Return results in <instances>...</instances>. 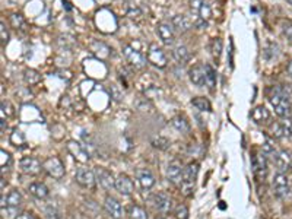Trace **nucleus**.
Returning a JSON list of instances; mask_svg holds the SVG:
<instances>
[{"mask_svg": "<svg viewBox=\"0 0 292 219\" xmlns=\"http://www.w3.org/2000/svg\"><path fill=\"white\" fill-rule=\"evenodd\" d=\"M269 103L281 118H291L292 104L284 89L279 87L272 88L269 91Z\"/></svg>", "mask_w": 292, "mask_h": 219, "instance_id": "obj_1", "label": "nucleus"}, {"mask_svg": "<svg viewBox=\"0 0 292 219\" xmlns=\"http://www.w3.org/2000/svg\"><path fill=\"white\" fill-rule=\"evenodd\" d=\"M146 59L151 65L155 66L158 69H164L168 65V57H167L165 51L158 44H149Z\"/></svg>", "mask_w": 292, "mask_h": 219, "instance_id": "obj_2", "label": "nucleus"}, {"mask_svg": "<svg viewBox=\"0 0 292 219\" xmlns=\"http://www.w3.org/2000/svg\"><path fill=\"white\" fill-rule=\"evenodd\" d=\"M272 187H273V193L276 197L284 199V197L288 196L291 192L288 175L284 174V173H276L272 180Z\"/></svg>", "mask_w": 292, "mask_h": 219, "instance_id": "obj_3", "label": "nucleus"}, {"mask_svg": "<svg viewBox=\"0 0 292 219\" xmlns=\"http://www.w3.org/2000/svg\"><path fill=\"white\" fill-rule=\"evenodd\" d=\"M43 170L47 174L56 180H60L65 177V165L57 156H50L43 162Z\"/></svg>", "mask_w": 292, "mask_h": 219, "instance_id": "obj_4", "label": "nucleus"}, {"mask_svg": "<svg viewBox=\"0 0 292 219\" xmlns=\"http://www.w3.org/2000/svg\"><path fill=\"white\" fill-rule=\"evenodd\" d=\"M123 56L130 65L135 66L136 69H143L146 65V57L142 54V51H139L133 45H124Z\"/></svg>", "mask_w": 292, "mask_h": 219, "instance_id": "obj_5", "label": "nucleus"}, {"mask_svg": "<svg viewBox=\"0 0 292 219\" xmlns=\"http://www.w3.org/2000/svg\"><path fill=\"white\" fill-rule=\"evenodd\" d=\"M157 34L164 45H173L176 41V29L170 22H158Z\"/></svg>", "mask_w": 292, "mask_h": 219, "instance_id": "obj_6", "label": "nucleus"}, {"mask_svg": "<svg viewBox=\"0 0 292 219\" xmlns=\"http://www.w3.org/2000/svg\"><path fill=\"white\" fill-rule=\"evenodd\" d=\"M190 10L193 15H196V19L207 22L212 16V9L204 0H190Z\"/></svg>", "mask_w": 292, "mask_h": 219, "instance_id": "obj_7", "label": "nucleus"}, {"mask_svg": "<svg viewBox=\"0 0 292 219\" xmlns=\"http://www.w3.org/2000/svg\"><path fill=\"white\" fill-rule=\"evenodd\" d=\"M95 177H97V183H99V186L102 189H105L107 192L115 189V178H114L111 171H108L107 168L97 167L95 168Z\"/></svg>", "mask_w": 292, "mask_h": 219, "instance_id": "obj_8", "label": "nucleus"}, {"mask_svg": "<svg viewBox=\"0 0 292 219\" xmlns=\"http://www.w3.org/2000/svg\"><path fill=\"white\" fill-rule=\"evenodd\" d=\"M66 148H68L69 153H70L78 162L87 164V162L90 161V152H88V151L85 149V146L81 145L79 142H76V140H69Z\"/></svg>", "mask_w": 292, "mask_h": 219, "instance_id": "obj_9", "label": "nucleus"}, {"mask_svg": "<svg viewBox=\"0 0 292 219\" xmlns=\"http://www.w3.org/2000/svg\"><path fill=\"white\" fill-rule=\"evenodd\" d=\"M75 180L79 186L85 187V189H92L97 183V177H95V171H92L90 168H79L75 174Z\"/></svg>", "mask_w": 292, "mask_h": 219, "instance_id": "obj_10", "label": "nucleus"}, {"mask_svg": "<svg viewBox=\"0 0 292 219\" xmlns=\"http://www.w3.org/2000/svg\"><path fill=\"white\" fill-rule=\"evenodd\" d=\"M199 174V164L197 162H190L189 165L184 167L183 170V183H181V187L183 189H190L195 186V181L197 178Z\"/></svg>", "mask_w": 292, "mask_h": 219, "instance_id": "obj_11", "label": "nucleus"}, {"mask_svg": "<svg viewBox=\"0 0 292 219\" xmlns=\"http://www.w3.org/2000/svg\"><path fill=\"white\" fill-rule=\"evenodd\" d=\"M19 168L25 174L37 175L43 170V164L34 156H23L22 159L19 161Z\"/></svg>", "mask_w": 292, "mask_h": 219, "instance_id": "obj_12", "label": "nucleus"}, {"mask_svg": "<svg viewBox=\"0 0 292 219\" xmlns=\"http://www.w3.org/2000/svg\"><path fill=\"white\" fill-rule=\"evenodd\" d=\"M273 162L278 170V173L287 174V171L292 167V156L288 151H279L273 155Z\"/></svg>", "mask_w": 292, "mask_h": 219, "instance_id": "obj_13", "label": "nucleus"}, {"mask_svg": "<svg viewBox=\"0 0 292 219\" xmlns=\"http://www.w3.org/2000/svg\"><path fill=\"white\" fill-rule=\"evenodd\" d=\"M183 167H181V162L179 159H173L168 167H167V178L170 183L176 184V186H180L183 183Z\"/></svg>", "mask_w": 292, "mask_h": 219, "instance_id": "obj_14", "label": "nucleus"}, {"mask_svg": "<svg viewBox=\"0 0 292 219\" xmlns=\"http://www.w3.org/2000/svg\"><path fill=\"white\" fill-rule=\"evenodd\" d=\"M104 209L111 219L123 218V206L121 203L112 196H107L104 200Z\"/></svg>", "mask_w": 292, "mask_h": 219, "instance_id": "obj_15", "label": "nucleus"}, {"mask_svg": "<svg viewBox=\"0 0 292 219\" xmlns=\"http://www.w3.org/2000/svg\"><path fill=\"white\" fill-rule=\"evenodd\" d=\"M115 190L123 196H130L135 192V184L129 175L120 174L115 178Z\"/></svg>", "mask_w": 292, "mask_h": 219, "instance_id": "obj_16", "label": "nucleus"}, {"mask_svg": "<svg viewBox=\"0 0 292 219\" xmlns=\"http://www.w3.org/2000/svg\"><path fill=\"white\" fill-rule=\"evenodd\" d=\"M23 199L21 196V193L18 190H12L7 196L4 197V195H1V208H9V209H13V211H18L21 206H22Z\"/></svg>", "mask_w": 292, "mask_h": 219, "instance_id": "obj_17", "label": "nucleus"}, {"mask_svg": "<svg viewBox=\"0 0 292 219\" xmlns=\"http://www.w3.org/2000/svg\"><path fill=\"white\" fill-rule=\"evenodd\" d=\"M253 171L259 178H265L268 174V159L266 153H257L253 158Z\"/></svg>", "mask_w": 292, "mask_h": 219, "instance_id": "obj_18", "label": "nucleus"}, {"mask_svg": "<svg viewBox=\"0 0 292 219\" xmlns=\"http://www.w3.org/2000/svg\"><path fill=\"white\" fill-rule=\"evenodd\" d=\"M154 206H155V209H157L158 212L168 214L171 211V208H173V200H171V197L168 196V195H165V193H157L154 196Z\"/></svg>", "mask_w": 292, "mask_h": 219, "instance_id": "obj_19", "label": "nucleus"}, {"mask_svg": "<svg viewBox=\"0 0 292 219\" xmlns=\"http://www.w3.org/2000/svg\"><path fill=\"white\" fill-rule=\"evenodd\" d=\"M136 177H137V181H139V184H140V187L143 190H149V189H152L155 186V177H154V174L149 170H146V168L137 170Z\"/></svg>", "mask_w": 292, "mask_h": 219, "instance_id": "obj_20", "label": "nucleus"}, {"mask_svg": "<svg viewBox=\"0 0 292 219\" xmlns=\"http://www.w3.org/2000/svg\"><path fill=\"white\" fill-rule=\"evenodd\" d=\"M123 7H124V12H126V15H127L130 19H135V21L142 19V16H143V12H142L140 6L136 3L135 0H124V4H123Z\"/></svg>", "mask_w": 292, "mask_h": 219, "instance_id": "obj_21", "label": "nucleus"}, {"mask_svg": "<svg viewBox=\"0 0 292 219\" xmlns=\"http://www.w3.org/2000/svg\"><path fill=\"white\" fill-rule=\"evenodd\" d=\"M251 120L256 123V124H266L270 120V112L269 110L263 106H257L256 109H253L251 111Z\"/></svg>", "mask_w": 292, "mask_h": 219, "instance_id": "obj_22", "label": "nucleus"}, {"mask_svg": "<svg viewBox=\"0 0 292 219\" xmlns=\"http://www.w3.org/2000/svg\"><path fill=\"white\" fill-rule=\"evenodd\" d=\"M190 81L196 87H204V66L196 65L193 66L189 72Z\"/></svg>", "mask_w": 292, "mask_h": 219, "instance_id": "obj_23", "label": "nucleus"}, {"mask_svg": "<svg viewBox=\"0 0 292 219\" xmlns=\"http://www.w3.org/2000/svg\"><path fill=\"white\" fill-rule=\"evenodd\" d=\"M28 192H29V193H31L34 197L40 199V200L47 199L48 195H50L48 187L45 186L44 183H40V181H34V183H31V184H29V187H28Z\"/></svg>", "mask_w": 292, "mask_h": 219, "instance_id": "obj_24", "label": "nucleus"}, {"mask_svg": "<svg viewBox=\"0 0 292 219\" xmlns=\"http://www.w3.org/2000/svg\"><path fill=\"white\" fill-rule=\"evenodd\" d=\"M171 23H173L174 29L179 31L180 34H184V32H187V31L192 29V21L186 15H176L171 19Z\"/></svg>", "mask_w": 292, "mask_h": 219, "instance_id": "obj_25", "label": "nucleus"}, {"mask_svg": "<svg viewBox=\"0 0 292 219\" xmlns=\"http://www.w3.org/2000/svg\"><path fill=\"white\" fill-rule=\"evenodd\" d=\"M204 85L209 89L216 87V70L210 65H204Z\"/></svg>", "mask_w": 292, "mask_h": 219, "instance_id": "obj_26", "label": "nucleus"}, {"mask_svg": "<svg viewBox=\"0 0 292 219\" xmlns=\"http://www.w3.org/2000/svg\"><path fill=\"white\" fill-rule=\"evenodd\" d=\"M171 126L179 131V133H189L190 131V123L187 121L186 117L177 115L171 120Z\"/></svg>", "mask_w": 292, "mask_h": 219, "instance_id": "obj_27", "label": "nucleus"}, {"mask_svg": "<svg viewBox=\"0 0 292 219\" xmlns=\"http://www.w3.org/2000/svg\"><path fill=\"white\" fill-rule=\"evenodd\" d=\"M173 56H174V59L179 62V63H186L189 59H190V51H189V48L186 47V45H177L174 50H173Z\"/></svg>", "mask_w": 292, "mask_h": 219, "instance_id": "obj_28", "label": "nucleus"}, {"mask_svg": "<svg viewBox=\"0 0 292 219\" xmlns=\"http://www.w3.org/2000/svg\"><path fill=\"white\" fill-rule=\"evenodd\" d=\"M23 81H25L29 87L37 85V84L41 81V75H40L37 70H34V69H26V70L23 72Z\"/></svg>", "mask_w": 292, "mask_h": 219, "instance_id": "obj_29", "label": "nucleus"}, {"mask_svg": "<svg viewBox=\"0 0 292 219\" xmlns=\"http://www.w3.org/2000/svg\"><path fill=\"white\" fill-rule=\"evenodd\" d=\"M129 219H148V215H146L143 208L133 205L129 209Z\"/></svg>", "mask_w": 292, "mask_h": 219, "instance_id": "obj_30", "label": "nucleus"}, {"mask_svg": "<svg viewBox=\"0 0 292 219\" xmlns=\"http://www.w3.org/2000/svg\"><path fill=\"white\" fill-rule=\"evenodd\" d=\"M192 104H193V107H196V109L199 110V111H210V103L206 100V98H203V97H196V98H193L192 100Z\"/></svg>", "mask_w": 292, "mask_h": 219, "instance_id": "obj_31", "label": "nucleus"}, {"mask_svg": "<svg viewBox=\"0 0 292 219\" xmlns=\"http://www.w3.org/2000/svg\"><path fill=\"white\" fill-rule=\"evenodd\" d=\"M210 51H212V56L213 59H219L221 57V53H222V40L221 38H213L212 43H210Z\"/></svg>", "mask_w": 292, "mask_h": 219, "instance_id": "obj_32", "label": "nucleus"}, {"mask_svg": "<svg viewBox=\"0 0 292 219\" xmlns=\"http://www.w3.org/2000/svg\"><path fill=\"white\" fill-rule=\"evenodd\" d=\"M9 21H10V25L15 29H23L25 28V19H23L22 15H19V13H12Z\"/></svg>", "mask_w": 292, "mask_h": 219, "instance_id": "obj_33", "label": "nucleus"}, {"mask_svg": "<svg viewBox=\"0 0 292 219\" xmlns=\"http://www.w3.org/2000/svg\"><path fill=\"white\" fill-rule=\"evenodd\" d=\"M281 31L284 34V37L292 43V22L291 21H282L281 22Z\"/></svg>", "mask_w": 292, "mask_h": 219, "instance_id": "obj_34", "label": "nucleus"}, {"mask_svg": "<svg viewBox=\"0 0 292 219\" xmlns=\"http://www.w3.org/2000/svg\"><path fill=\"white\" fill-rule=\"evenodd\" d=\"M281 126H282L284 136H285V137H292V120L291 118H284V120L281 121Z\"/></svg>", "mask_w": 292, "mask_h": 219, "instance_id": "obj_35", "label": "nucleus"}, {"mask_svg": "<svg viewBox=\"0 0 292 219\" xmlns=\"http://www.w3.org/2000/svg\"><path fill=\"white\" fill-rule=\"evenodd\" d=\"M10 143L15 145V146L22 145V143H25V136L19 130H15L12 133V136H10Z\"/></svg>", "mask_w": 292, "mask_h": 219, "instance_id": "obj_36", "label": "nucleus"}, {"mask_svg": "<svg viewBox=\"0 0 292 219\" xmlns=\"http://www.w3.org/2000/svg\"><path fill=\"white\" fill-rule=\"evenodd\" d=\"M4 114H6V117H10L15 114V110L12 107V104L7 101H1V115H4Z\"/></svg>", "mask_w": 292, "mask_h": 219, "instance_id": "obj_37", "label": "nucleus"}, {"mask_svg": "<svg viewBox=\"0 0 292 219\" xmlns=\"http://www.w3.org/2000/svg\"><path fill=\"white\" fill-rule=\"evenodd\" d=\"M174 215H176V218L177 219H189V209H187V206H184V205L177 206Z\"/></svg>", "mask_w": 292, "mask_h": 219, "instance_id": "obj_38", "label": "nucleus"}, {"mask_svg": "<svg viewBox=\"0 0 292 219\" xmlns=\"http://www.w3.org/2000/svg\"><path fill=\"white\" fill-rule=\"evenodd\" d=\"M0 37H1V44L3 45L9 41V31H7V28H6V25L3 22L0 23Z\"/></svg>", "mask_w": 292, "mask_h": 219, "instance_id": "obj_39", "label": "nucleus"}, {"mask_svg": "<svg viewBox=\"0 0 292 219\" xmlns=\"http://www.w3.org/2000/svg\"><path fill=\"white\" fill-rule=\"evenodd\" d=\"M152 143H154L155 148H159V149H167L168 145H170V142L167 139H164V137H157Z\"/></svg>", "mask_w": 292, "mask_h": 219, "instance_id": "obj_40", "label": "nucleus"}, {"mask_svg": "<svg viewBox=\"0 0 292 219\" xmlns=\"http://www.w3.org/2000/svg\"><path fill=\"white\" fill-rule=\"evenodd\" d=\"M0 155H1V168H4V167H7L9 164H10V155L6 152L4 149H1L0 151Z\"/></svg>", "mask_w": 292, "mask_h": 219, "instance_id": "obj_41", "label": "nucleus"}, {"mask_svg": "<svg viewBox=\"0 0 292 219\" xmlns=\"http://www.w3.org/2000/svg\"><path fill=\"white\" fill-rule=\"evenodd\" d=\"M45 219H62V218H60V215H59L57 212H48V214H47V217H45Z\"/></svg>", "mask_w": 292, "mask_h": 219, "instance_id": "obj_42", "label": "nucleus"}, {"mask_svg": "<svg viewBox=\"0 0 292 219\" xmlns=\"http://www.w3.org/2000/svg\"><path fill=\"white\" fill-rule=\"evenodd\" d=\"M15 219H35L31 214H26V212H23V214H19L18 217Z\"/></svg>", "mask_w": 292, "mask_h": 219, "instance_id": "obj_43", "label": "nucleus"}, {"mask_svg": "<svg viewBox=\"0 0 292 219\" xmlns=\"http://www.w3.org/2000/svg\"><path fill=\"white\" fill-rule=\"evenodd\" d=\"M287 72H288V75H290V78L292 79V60L288 63V67H287Z\"/></svg>", "mask_w": 292, "mask_h": 219, "instance_id": "obj_44", "label": "nucleus"}, {"mask_svg": "<svg viewBox=\"0 0 292 219\" xmlns=\"http://www.w3.org/2000/svg\"><path fill=\"white\" fill-rule=\"evenodd\" d=\"M1 190H4V178H1Z\"/></svg>", "mask_w": 292, "mask_h": 219, "instance_id": "obj_45", "label": "nucleus"}, {"mask_svg": "<svg viewBox=\"0 0 292 219\" xmlns=\"http://www.w3.org/2000/svg\"><path fill=\"white\" fill-rule=\"evenodd\" d=\"M157 219H164V218H157Z\"/></svg>", "mask_w": 292, "mask_h": 219, "instance_id": "obj_46", "label": "nucleus"}, {"mask_svg": "<svg viewBox=\"0 0 292 219\" xmlns=\"http://www.w3.org/2000/svg\"><path fill=\"white\" fill-rule=\"evenodd\" d=\"M290 1H291V3H292V0H290Z\"/></svg>", "mask_w": 292, "mask_h": 219, "instance_id": "obj_47", "label": "nucleus"}]
</instances>
